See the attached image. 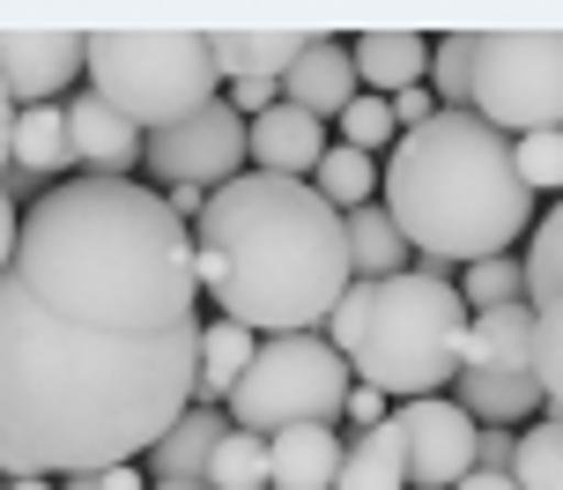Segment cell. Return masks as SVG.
Here are the masks:
<instances>
[{
	"mask_svg": "<svg viewBox=\"0 0 563 490\" xmlns=\"http://www.w3.org/2000/svg\"><path fill=\"white\" fill-rule=\"evenodd\" d=\"M0 260L8 483H82L156 454L200 394L194 224L141 178H59Z\"/></svg>",
	"mask_w": 563,
	"mask_h": 490,
	"instance_id": "cell-1",
	"label": "cell"
},
{
	"mask_svg": "<svg viewBox=\"0 0 563 490\" xmlns=\"http://www.w3.org/2000/svg\"><path fill=\"white\" fill-rule=\"evenodd\" d=\"M200 290L216 297V319H238L253 335H327L334 305L356 290L349 216L311 178L245 172L230 178L194 224Z\"/></svg>",
	"mask_w": 563,
	"mask_h": 490,
	"instance_id": "cell-2",
	"label": "cell"
},
{
	"mask_svg": "<svg viewBox=\"0 0 563 490\" xmlns=\"http://www.w3.org/2000/svg\"><path fill=\"white\" fill-rule=\"evenodd\" d=\"M386 216L416 246V275L452 283V268L505 260L534 216L519 142L482 112H438L430 127L400 134V149L386 156Z\"/></svg>",
	"mask_w": 563,
	"mask_h": 490,
	"instance_id": "cell-3",
	"label": "cell"
},
{
	"mask_svg": "<svg viewBox=\"0 0 563 490\" xmlns=\"http://www.w3.org/2000/svg\"><path fill=\"white\" fill-rule=\"evenodd\" d=\"M467 297L445 275H394L378 283L364 349H356V386H378L386 402H438L452 372H467Z\"/></svg>",
	"mask_w": 563,
	"mask_h": 490,
	"instance_id": "cell-4",
	"label": "cell"
},
{
	"mask_svg": "<svg viewBox=\"0 0 563 490\" xmlns=\"http://www.w3.org/2000/svg\"><path fill=\"white\" fill-rule=\"evenodd\" d=\"M216 83V45L194 30H89V89L141 134H170L178 119L208 112Z\"/></svg>",
	"mask_w": 563,
	"mask_h": 490,
	"instance_id": "cell-5",
	"label": "cell"
},
{
	"mask_svg": "<svg viewBox=\"0 0 563 490\" xmlns=\"http://www.w3.org/2000/svg\"><path fill=\"white\" fill-rule=\"evenodd\" d=\"M349 357H341L327 335H275V342H260L253 372L238 379V394H230V424L238 432H297V424H334L349 416Z\"/></svg>",
	"mask_w": 563,
	"mask_h": 490,
	"instance_id": "cell-6",
	"label": "cell"
},
{
	"mask_svg": "<svg viewBox=\"0 0 563 490\" xmlns=\"http://www.w3.org/2000/svg\"><path fill=\"white\" fill-rule=\"evenodd\" d=\"M475 112L511 142L563 134V30H475Z\"/></svg>",
	"mask_w": 563,
	"mask_h": 490,
	"instance_id": "cell-7",
	"label": "cell"
},
{
	"mask_svg": "<svg viewBox=\"0 0 563 490\" xmlns=\"http://www.w3.org/2000/svg\"><path fill=\"white\" fill-rule=\"evenodd\" d=\"M253 164V119L238 112L230 97H216L208 112L178 119L170 134H148V164L141 172H156V186H208V194H223L230 178H245Z\"/></svg>",
	"mask_w": 563,
	"mask_h": 490,
	"instance_id": "cell-8",
	"label": "cell"
},
{
	"mask_svg": "<svg viewBox=\"0 0 563 490\" xmlns=\"http://www.w3.org/2000/svg\"><path fill=\"white\" fill-rule=\"evenodd\" d=\"M75 83H89V37L82 30H30V23L0 30V89H8V112L59 105V89H75Z\"/></svg>",
	"mask_w": 563,
	"mask_h": 490,
	"instance_id": "cell-9",
	"label": "cell"
},
{
	"mask_svg": "<svg viewBox=\"0 0 563 490\" xmlns=\"http://www.w3.org/2000/svg\"><path fill=\"white\" fill-rule=\"evenodd\" d=\"M400 438H408V476L422 490H460L482 468V424L460 402H400L394 409Z\"/></svg>",
	"mask_w": 563,
	"mask_h": 490,
	"instance_id": "cell-10",
	"label": "cell"
},
{
	"mask_svg": "<svg viewBox=\"0 0 563 490\" xmlns=\"http://www.w3.org/2000/svg\"><path fill=\"white\" fill-rule=\"evenodd\" d=\"M67 142H75V178H134V164H148V134L97 89L67 97Z\"/></svg>",
	"mask_w": 563,
	"mask_h": 490,
	"instance_id": "cell-11",
	"label": "cell"
},
{
	"mask_svg": "<svg viewBox=\"0 0 563 490\" xmlns=\"http://www.w3.org/2000/svg\"><path fill=\"white\" fill-rule=\"evenodd\" d=\"M334 156V142H327V119H311L305 105H289L282 97L275 112L253 119V164L275 178H319V164Z\"/></svg>",
	"mask_w": 563,
	"mask_h": 490,
	"instance_id": "cell-12",
	"label": "cell"
},
{
	"mask_svg": "<svg viewBox=\"0 0 563 490\" xmlns=\"http://www.w3.org/2000/svg\"><path fill=\"white\" fill-rule=\"evenodd\" d=\"M289 105H305L311 119H341L356 97H364V75H356V53H349V37H311V53L289 67V83H282Z\"/></svg>",
	"mask_w": 563,
	"mask_h": 490,
	"instance_id": "cell-13",
	"label": "cell"
},
{
	"mask_svg": "<svg viewBox=\"0 0 563 490\" xmlns=\"http://www.w3.org/2000/svg\"><path fill=\"white\" fill-rule=\"evenodd\" d=\"M430 45H438V37H416V30H356V37H349L356 75H364L371 97H400V89L430 83Z\"/></svg>",
	"mask_w": 563,
	"mask_h": 490,
	"instance_id": "cell-14",
	"label": "cell"
},
{
	"mask_svg": "<svg viewBox=\"0 0 563 490\" xmlns=\"http://www.w3.org/2000/svg\"><path fill=\"white\" fill-rule=\"evenodd\" d=\"M8 172L15 186L23 178H53V172H75V142H67V105H23V112H8ZM59 186V178H53Z\"/></svg>",
	"mask_w": 563,
	"mask_h": 490,
	"instance_id": "cell-15",
	"label": "cell"
},
{
	"mask_svg": "<svg viewBox=\"0 0 563 490\" xmlns=\"http://www.w3.org/2000/svg\"><path fill=\"white\" fill-rule=\"evenodd\" d=\"M460 409L489 432H534L549 416V394L534 372H460Z\"/></svg>",
	"mask_w": 563,
	"mask_h": 490,
	"instance_id": "cell-16",
	"label": "cell"
},
{
	"mask_svg": "<svg viewBox=\"0 0 563 490\" xmlns=\"http://www.w3.org/2000/svg\"><path fill=\"white\" fill-rule=\"evenodd\" d=\"M208 45L230 83H289V67L311 53L305 30H208Z\"/></svg>",
	"mask_w": 563,
	"mask_h": 490,
	"instance_id": "cell-17",
	"label": "cell"
},
{
	"mask_svg": "<svg viewBox=\"0 0 563 490\" xmlns=\"http://www.w3.org/2000/svg\"><path fill=\"white\" fill-rule=\"evenodd\" d=\"M541 357V313L534 305H497L467 327V372H534Z\"/></svg>",
	"mask_w": 563,
	"mask_h": 490,
	"instance_id": "cell-18",
	"label": "cell"
},
{
	"mask_svg": "<svg viewBox=\"0 0 563 490\" xmlns=\"http://www.w3.org/2000/svg\"><path fill=\"white\" fill-rule=\"evenodd\" d=\"M267 446H275V490H334L341 461H349L334 424H297V432H275Z\"/></svg>",
	"mask_w": 563,
	"mask_h": 490,
	"instance_id": "cell-19",
	"label": "cell"
},
{
	"mask_svg": "<svg viewBox=\"0 0 563 490\" xmlns=\"http://www.w3.org/2000/svg\"><path fill=\"white\" fill-rule=\"evenodd\" d=\"M223 438H230V409H194V416L148 454L156 483H208V461H216Z\"/></svg>",
	"mask_w": 563,
	"mask_h": 490,
	"instance_id": "cell-20",
	"label": "cell"
},
{
	"mask_svg": "<svg viewBox=\"0 0 563 490\" xmlns=\"http://www.w3.org/2000/svg\"><path fill=\"white\" fill-rule=\"evenodd\" d=\"M253 357H260V335L253 327H238V319H208V342H200V394L194 409H216L238 394V379L253 372Z\"/></svg>",
	"mask_w": 563,
	"mask_h": 490,
	"instance_id": "cell-21",
	"label": "cell"
},
{
	"mask_svg": "<svg viewBox=\"0 0 563 490\" xmlns=\"http://www.w3.org/2000/svg\"><path fill=\"white\" fill-rule=\"evenodd\" d=\"M408 438L400 424H378V432H356L349 438V461H341V483L334 490H408Z\"/></svg>",
	"mask_w": 563,
	"mask_h": 490,
	"instance_id": "cell-22",
	"label": "cell"
},
{
	"mask_svg": "<svg viewBox=\"0 0 563 490\" xmlns=\"http://www.w3.org/2000/svg\"><path fill=\"white\" fill-rule=\"evenodd\" d=\"M349 253H356V283H394V275H408V238H400V224L386 216V202H371L349 216Z\"/></svg>",
	"mask_w": 563,
	"mask_h": 490,
	"instance_id": "cell-23",
	"label": "cell"
},
{
	"mask_svg": "<svg viewBox=\"0 0 563 490\" xmlns=\"http://www.w3.org/2000/svg\"><path fill=\"white\" fill-rule=\"evenodd\" d=\"M311 186H319L341 216H356V208L386 202V164H378V156H364V149H349V142H334V156L319 164V178H311Z\"/></svg>",
	"mask_w": 563,
	"mask_h": 490,
	"instance_id": "cell-24",
	"label": "cell"
},
{
	"mask_svg": "<svg viewBox=\"0 0 563 490\" xmlns=\"http://www.w3.org/2000/svg\"><path fill=\"white\" fill-rule=\"evenodd\" d=\"M208 490H275V446L260 432H238L216 446V461H208Z\"/></svg>",
	"mask_w": 563,
	"mask_h": 490,
	"instance_id": "cell-25",
	"label": "cell"
},
{
	"mask_svg": "<svg viewBox=\"0 0 563 490\" xmlns=\"http://www.w3.org/2000/svg\"><path fill=\"white\" fill-rule=\"evenodd\" d=\"M430 97L445 112H475V30H445L430 45Z\"/></svg>",
	"mask_w": 563,
	"mask_h": 490,
	"instance_id": "cell-26",
	"label": "cell"
},
{
	"mask_svg": "<svg viewBox=\"0 0 563 490\" xmlns=\"http://www.w3.org/2000/svg\"><path fill=\"white\" fill-rule=\"evenodd\" d=\"M460 297L475 305V313H497V305H534V290H527V260H475L467 275H460Z\"/></svg>",
	"mask_w": 563,
	"mask_h": 490,
	"instance_id": "cell-27",
	"label": "cell"
},
{
	"mask_svg": "<svg viewBox=\"0 0 563 490\" xmlns=\"http://www.w3.org/2000/svg\"><path fill=\"white\" fill-rule=\"evenodd\" d=\"M519 490H563V416H541L534 432H519Z\"/></svg>",
	"mask_w": 563,
	"mask_h": 490,
	"instance_id": "cell-28",
	"label": "cell"
},
{
	"mask_svg": "<svg viewBox=\"0 0 563 490\" xmlns=\"http://www.w3.org/2000/svg\"><path fill=\"white\" fill-rule=\"evenodd\" d=\"M527 290H534V305H549L563 290V202L549 208L534 224V238H527Z\"/></svg>",
	"mask_w": 563,
	"mask_h": 490,
	"instance_id": "cell-29",
	"label": "cell"
},
{
	"mask_svg": "<svg viewBox=\"0 0 563 490\" xmlns=\"http://www.w3.org/2000/svg\"><path fill=\"white\" fill-rule=\"evenodd\" d=\"M341 142L349 149H364V156H378V149L394 142L400 149V119H394V97H356V105H349V112H341Z\"/></svg>",
	"mask_w": 563,
	"mask_h": 490,
	"instance_id": "cell-30",
	"label": "cell"
},
{
	"mask_svg": "<svg viewBox=\"0 0 563 490\" xmlns=\"http://www.w3.org/2000/svg\"><path fill=\"white\" fill-rule=\"evenodd\" d=\"M541 313V357H534V379L541 394H549V416H563V290L549 297V305H534Z\"/></svg>",
	"mask_w": 563,
	"mask_h": 490,
	"instance_id": "cell-31",
	"label": "cell"
},
{
	"mask_svg": "<svg viewBox=\"0 0 563 490\" xmlns=\"http://www.w3.org/2000/svg\"><path fill=\"white\" fill-rule=\"evenodd\" d=\"M371 305H378V283H356L349 297L334 305V319H327V342L356 364V349H364V327H371Z\"/></svg>",
	"mask_w": 563,
	"mask_h": 490,
	"instance_id": "cell-32",
	"label": "cell"
},
{
	"mask_svg": "<svg viewBox=\"0 0 563 490\" xmlns=\"http://www.w3.org/2000/svg\"><path fill=\"white\" fill-rule=\"evenodd\" d=\"M519 178L534 194H563V134H527L519 142Z\"/></svg>",
	"mask_w": 563,
	"mask_h": 490,
	"instance_id": "cell-33",
	"label": "cell"
},
{
	"mask_svg": "<svg viewBox=\"0 0 563 490\" xmlns=\"http://www.w3.org/2000/svg\"><path fill=\"white\" fill-rule=\"evenodd\" d=\"M349 424H356V432H378V424H394V402H386L378 386H356V394H349Z\"/></svg>",
	"mask_w": 563,
	"mask_h": 490,
	"instance_id": "cell-34",
	"label": "cell"
},
{
	"mask_svg": "<svg viewBox=\"0 0 563 490\" xmlns=\"http://www.w3.org/2000/svg\"><path fill=\"white\" fill-rule=\"evenodd\" d=\"M230 105H238V112H275L282 105V83H230Z\"/></svg>",
	"mask_w": 563,
	"mask_h": 490,
	"instance_id": "cell-35",
	"label": "cell"
},
{
	"mask_svg": "<svg viewBox=\"0 0 563 490\" xmlns=\"http://www.w3.org/2000/svg\"><path fill=\"white\" fill-rule=\"evenodd\" d=\"M482 468H519V432H489V424H482Z\"/></svg>",
	"mask_w": 563,
	"mask_h": 490,
	"instance_id": "cell-36",
	"label": "cell"
},
{
	"mask_svg": "<svg viewBox=\"0 0 563 490\" xmlns=\"http://www.w3.org/2000/svg\"><path fill=\"white\" fill-rule=\"evenodd\" d=\"M67 490H156L141 468H112V476H82V483H67Z\"/></svg>",
	"mask_w": 563,
	"mask_h": 490,
	"instance_id": "cell-37",
	"label": "cell"
},
{
	"mask_svg": "<svg viewBox=\"0 0 563 490\" xmlns=\"http://www.w3.org/2000/svg\"><path fill=\"white\" fill-rule=\"evenodd\" d=\"M460 490H519V476H505V468H475Z\"/></svg>",
	"mask_w": 563,
	"mask_h": 490,
	"instance_id": "cell-38",
	"label": "cell"
},
{
	"mask_svg": "<svg viewBox=\"0 0 563 490\" xmlns=\"http://www.w3.org/2000/svg\"><path fill=\"white\" fill-rule=\"evenodd\" d=\"M8 490H67V483H53V476H23V483H8Z\"/></svg>",
	"mask_w": 563,
	"mask_h": 490,
	"instance_id": "cell-39",
	"label": "cell"
},
{
	"mask_svg": "<svg viewBox=\"0 0 563 490\" xmlns=\"http://www.w3.org/2000/svg\"><path fill=\"white\" fill-rule=\"evenodd\" d=\"M156 490H208V483H156Z\"/></svg>",
	"mask_w": 563,
	"mask_h": 490,
	"instance_id": "cell-40",
	"label": "cell"
}]
</instances>
